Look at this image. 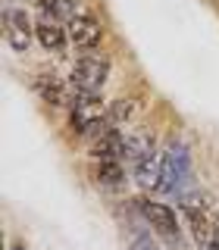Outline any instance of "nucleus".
Segmentation results:
<instances>
[{"mask_svg": "<svg viewBox=\"0 0 219 250\" xmlns=\"http://www.w3.org/2000/svg\"><path fill=\"white\" fill-rule=\"evenodd\" d=\"M191 185V150L182 141H169L163 150V175H160V194L182 197L185 188Z\"/></svg>", "mask_w": 219, "mask_h": 250, "instance_id": "1", "label": "nucleus"}, {"mask_svg": "<svg viewBox=\"0 0 219 250\" xmlns=\"http://www.w3.org/2000/svg\"><path fill=\"white\" fill-rule=\"evenodd\" d=\"M104 116H107V104L100 97V91H72V100H69V128L75 135L85 138V131L97 119H104Z\"/></svg>", "mask_w": 219, "mask_h": 250, "instance_id": "2", "label": "nucleus"}, {"mask_svg": "<svg viewBox=\"0 0 219 250\" xmlns=\"http://www.w3.org/2000/svg\"><path fill=\"white\" fill-rule=\"evenodd\" d=\"M69 78H72L75 91H100L110 78V57H104V53H97V50L85 53V57L75 60Z\"/></svg>", "mask_w": 219, "mask_h": 250, "instance_id": "3", "label": "nucleus"}, {"mask_svg": "<svg viewBox=\"0 0 219 250\" xmlns=\"http://www.w3.org/2000/svg\"><path fill=\"white\" fill-rule=\"evenodd\" d=\"M138 213L156 234H160V238L178 244V219H175V213H172V207L156 203V200H138Z\"/></svg>", "mask_w": 219, "mask_h": 250, "instance_id": "4", "label": "nucleus"}, {"mask_svg": "<svg viewBox=\"0 0 219 250\" xmlns=\"http://www.w3.org/2000/svg\"><path fill=\"white\" fill-rule=\"evenodd\" d=\"M3 35L13 50H19V53L28 50L31 38H35V22L28 19V13L22 6H6L3 10Z\"/></svg>", "mask_w": 219, "mask_h": 250, "instance_id": "5", "label": "nucleus"}, {"mask_svg": "<svg viewBox=\"0 0 219 250\" xmlns=\"http://www.w3.org/2000/svg\"><path fill=\"white\" fill-rule=\"evenodd\" d=\"M66 31H69V41H72L78 50H88V53H94L100 47V41H104V25H100V19L88 10L82 16H75L66 25Z\"/></svg>", "mask_w": 219, "mask_h": 250, "instance_id": "6", "label": "nucleus"}, {"mask_svg": "<svg viewBox=\"0 0 219 250\" xmlns=\"http://www.w3.org/2000/svg\"><path fill=\"white\" fill-rule=\"evenodd\" d=\"M35 41L41 44L44 50H50V53H63L66 44H69V31L63 28V22L50 19L47 13H41L38 22H35Z\"/></svg>", "mask_w": 219, "mask_h": 250, "instance_id": "7", "label": "nucleus"}, {"mask_svg": "<svg viewBox=\"0 0 219 250\" xmlns=\"http://www.w3.org/2000/svg\"><path fill=\"white\" fill-rule=\"evenodd\" d=\"M31 88H35V94L44 100L47 106H66L69 100H72L69 91H66V82H63L60 75H53V72H35Z\"/></svg>", "mask_w": 219, "mask_h": 250, "instance_id": "8", "label": "nucleus"}, {"mask_svg": "<svg viewBox=\"0 0 219 250\" xmlns=\"http://www.w3.org/2000/svg\"><path fill=\"white\" fill-rule=\"evenodd\" d=\"M91 156L94 160H125V135L122 128L107 131L104 138H97L91 144Z\"/></svg>", "mask_w": 219, "mask_h": 250, "instance_id": "9", "label": "nucleus"}, {"mask_svg": "<svg viewBox=\"0 0 219 250\" xmlns=\"http://www.w3.org/2000/svg\"><path fill=\"white\" fill-rule=\"evenodd\" d=\"M160 175H163V153L153 150L151 156H144L141 163H135V182L147 191H156L160 188Z\"/></svg>", "mask_w": 219, "mask_h": 250, "instance_id": "10", "label": "nucleus"}, {"mask_svg": "<svg viewBox=\"0 0 219 250\" xmlns=\"http://www.w3.org/2000/svg\"><path fill=\"white\" fill-rule=\"evenodd\" d=\"M91 175H94V182H97V185H107V188H122L125 185V166H122V160H94Z\"/></svg>", "mask_w": 219, "mask_h": 250, "instance_id": "11", "label": "nucleus"}, {"mask_svg": "<svg viewBox=\"0 0 219 250\" xmlns=\"http://www.w3.org/2000/svg\"><path fill=\"white\" fill-rule=\"evenodd\" d=\"M156 150V141L151 131H135V135H125V160L141 163L144 156H151Z\"/></svg>", "mask_w": 219, "mask_h": 250, "instance_id": "12", "label": "nucleus"}, {"mask_svg": "<svg viewBox=\"0 0 219 250\" xmlns=\"http://www.w3.org/2000/svg\"><path fill=\"white\" fill-rule=\"evenodd\" d=\"M41 13H47L50 19L66 22V25H69L75 16L85 13V6L78 3V0H41Z\"/></svg>", "mask_w": 219, "mask_h": 250, "instance_id": "13", "label": "nucleus"}, {"mask_svg": "<svg viewBox=\"0 0 219 250\" xmlns=\"http://www.w3.org/2000/svg\"><path fill=\"white\" fill-rule=\"evenodd\" d=\"M131 109H135V100H116V104L107 109L110 128H119V125L129 122V119H131Z\"/></svg>", "mask_w": 219, "mask_h": 250, "instance_id": "14", "label": "nucleus"}, {"mask_svg": "<svg viewBox=\"0 0 219 250\" xmlns=\"http://www.w3.org/2000/svg\"><path fill=\"white\" fill-rule=\"evenodd\" d=\"M129 250H156V244L151 241V234L144 229H131V241H129Z\"/></svg>", "mask_w": 219, "mask_h": 250, "instance_id": "15", "label": "nucleus"}, {"mask_svg": "<svg viewBox=\"0 0 219 250\" xmlns=\"http://www.w3.org/2000/svg\"><path fill=\"white\" fill-rule=\"evenodd\" d=\"M35 3H38V6H41V0H35Z\"/></svg>", "mask_w": 219, "mask_h": 250, "instance_id": "16", "label": "nucleus"}, {"mask_svg": "<svg viewBox=\"0 0 219 250\" xmlns=\"http://www.w3.org/2000/svg\"><path fill=\"white\" fill-rule=\"evenodd\" d=\"M13 250H22V247H13Z\"/></svg>", "mask_w": 219, "mask_h": 250, "instance_id": "17", "label": "nucleus"}]
</instances>
